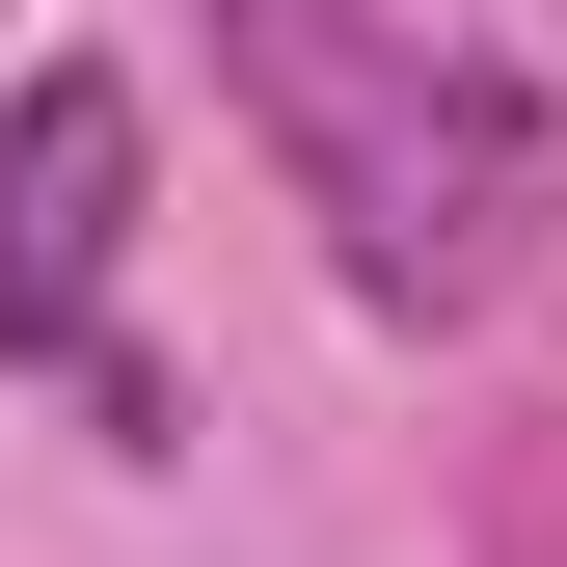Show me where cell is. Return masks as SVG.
<instances>
[{"instance_id": "obj_1", "label": "cell", "mask_w": 567, "mask_h": 567, "mask_svg": "<svg viewBox=\"0 0 567 567\" xmlns=\"http://www.w3.org/2000/svg\"><path fill=\"white\" fill-rule=\"evenodd\" d=\"M217 82H244V135H270V189L324 217L351 324H486V298H540V244H567V109H540L486 28H433V0H217Z\"/></svg>"}, {"instance_id": "obj_2", "label": "cell", "mask_w": 567, "mask_h": 567, "mask_svg": "<svg viewBox=\"0 0 567 567\" xmlns=\"http://www.w3.org/2000/svg\"><path fill=\"white\" fill-rule=\"evenodd\" d=\"M135 163H163V135H135L109 54H28V82H0V379H54L109 460H163L189 379L109 324V298H135Z\"/></svg>"}]
</instances>
